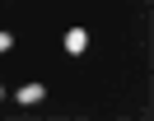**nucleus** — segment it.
<instances>
[{"label":"nucleus","instance_id":"nucleus-4","mask_svg":"<svg viewBox=\"0 0 154 121\" xmlns=\"http://www.w3.org/2000/svg\"><path fill=\"white\" fill-rule=\"evenodd\" d=\"M0 98H5V89H0Z\"/></svg>","mask_w":154,"mask_h":121},{"label":"nucleus","instance_id":"nucleus-2","mask_svg":"<svg viewBox=\"0 0 154 121\" xmlns=\"http://www.w3.org/2000/svg\"><path fill=\"white\" fill-rule=\"evenodd\" d=\"M42 98H47V89H42V84H23V89H19V102H23V107H38Z\"/></svg>","mask_w":154,"mask_h":121},{"label":"nucleus","instance_id":"nucleus-3","mask_svg":"<svg viewBox=\"0 0 154 121\" xmlns=\"http://www.w3.org/2000/svg\"><path fill=\"white\" fill-rule=\"evenodd\" d=\"M10 47H14V37H10V33H0V51H10Z\"/></svg>","mask_w":154,"mask_h":121},{"label":"nucleus","instance_id":"nucleus-1","mask_svg":"<svg viewBox=\"0 0 154 121\" xmlns=\"http://www.w3.org/2000/svg\"><path fill=\"white\" fill-rule=\"evenodd\" d=\"M61 42H66V51H70V56H84V51H89V28H70Z\"/></svg>","mask_w":154,"mask_h":121}]
</instances>
